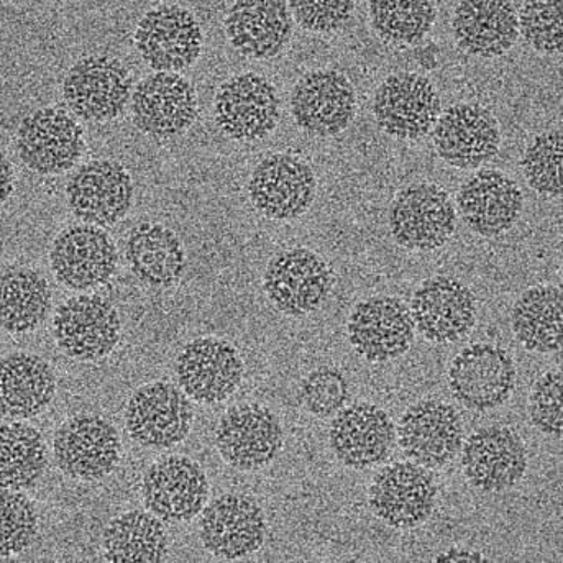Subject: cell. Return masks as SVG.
Instances as JSON below:
<instances>
[{
    "mask_svg": "<svg viewBox=\"0 0 563 563\" xmlns=\"http://www.w3.org/2000/svg\"><path fill=\"white\" fill-rule=\"evenodd\" d=\"M398 442L411 462L429 470L442 468L462 449V418L445 402L435 399L416 402L399 421Z\"/></svg>",
    "mask_w": 563,
    "mask_h": 563,
    "instance_id": "23",
    "label": "cell"
},
{
    "mask_svg": "<svg viewBox=\"0 0 563 563\" xmlns=\"http://www.w3.org/2000/svg\"><path fill=\"white\" fill-rule=\"evenodd\" d=\"M52 308L48 282L35 269L9 266L0 272V331L26 334L43 324Z\"/></svg>",
    "mask_w": 563,
    "mask_h": 563,
    "instance_id": "33",
    "label": "cell"
},
{
    "mask_svg": "<svg viewBox=\"0 0 563 563\" xmlns=\"http://www.w3.org/2000/svg\"><path fill=\"white\" fill-rule=\"evenodd\" d=\"M133 82L119 59L89 55L69 68L63 82V98L79 119L106 122L125 111Z\"/></svg>",
    "mask_w": 563,
    "mask_h": 563,
    "instance_id": "8",
    "label": "cell"
},
{
    "mask_svg": "<svg viewBox=\"0 0 563 563\" xmlns=\"http://www.w3.org/2000/svg\"><path fill=\"white\" fill-rule=\"evenodd\" d=\"M516 339L538 353H555L563 343V295L558 286H534L522 292L511 312Z\"/></svg>",
    "mask_w": 563,
    "mask_h": 563,
    "instance_id": "34",
    "label": "cell"
},
{
    "mask_svg": "<svg viewBox=\"0 0 563 563\" xmlns=\"http://www.w3.org/2000/svg\"><path fill=\"white\" fill-rule=\"evenodd\" d=\"M439 158L459 169H475L492 162L501 145L498 120L479 104H455L434 125Z\"/></svg>",
    "mask_w": 563,
    "mask_h": 563,
    "instance_id": "26",
    "label": "cell"
},
{
    "mask_svg": "<svg viewBox=\"0 0 563 563\" xmlns=\"http://www.w3.org/2000/svg\"><path fill=\"white\" fill-rule=\"evenodd\" d=\"M314 172L305 159L275 153L253 169L249 181L250 201L272 221H292L309 211L316 198Z\"/></svg>",
    "mask_w": 563,
    "mask_h": 563,
    "instance_id": "9",
    "label": "cell"
},
{
    "mask_svg": "<svg viewBox=\"0 0 563 563\" xmlns=\"http://www.w3.org/2000/svg\"><path fill=\"white\" fill-rule=\"evenodd\" d=\"M455 229V206L441 186L416 183L393 199L389 230L402 249L432 252L444 246Z\"/></svg>",
    "mask_w": 563,
    "mask_h": 563,
    "instance_id": "4",
    "label": "cell"
},
{
    "mask_svg": "<svg viewBox=\"0 0 563 563\" xmlns=\"http://www.w3.org/2000/svg\"><path fill=\"white\" fill-rule=\"evenodd\" d=\"M416 331L429 342L453 343L475 328L476 299L472 289L452 276H432L411 299Z\"/></svg>",
    "mask_w": 563,
    "mask_h": 563,
    "instance_id": "20",
    "label": "cell"
},
{
    "mask_svg": "<svg viewBox=\"0 0 563 563\" xmlns=\"http://www.w3.org/2000/svg\"><path fill=\"white\" fill-rule=\"evenodd\" d=\"M202 29L189 10L159 5L139 22L135 46L146 66L156 73H179L198 62L202 52Z\"/></svg>",
    "mask_w": 563,
    "mask_h": 563,
    "instance_id": "7",
    "label": "cell"
},
{
    "mask_svg": "<svg viewBox=\"0 0 563 563\" xmlns=\"http://www.w3.org/2000/svg\"><path fill=\"white\" fill-rule=\"evenodd\" d=\"M102 548L109 562L159 563L168 554V536L162 519L150 511L133 509L108 522Z\"/></svg>",
    "mask_w": 563,
    "mask_h": 563,
    "instance_id": "35",
    "label": "cell"
},
{
    "mask_svg": "<svg viewBox=\"0 0 563 563\" xmlns=\"http://www.w3.org/2000/svg\"><path fill=\"white\" fill-rule=\"evenodd\" d=\"M132 176L120 163L96 159L73 173L66 198L73 214L85 224L111 227L122 221L133 205Z\"/></svg>",
    "mask_w": 563,
    "mask_h": 563,
    "instance_id": "16",
    "label": "cell"
},
{
    "mask_svg": "<svg viewBox=\"0 0 563 563\" xmlns=\"http://www.w3.org/2000/svg\"><path fill=\"white\" fill-rule=\"evenodd\" d=\"M199 536L214 558L224 561L249 558L265 542V512L255 499L227 493L202 509Z\"/></svg>",
    "mask_w": 563,
    "mask_h": 563,
    "instance_id": "22",
    "label": "cell"
},
{
    "mask_svg": "<svg viewBox=\"0 0 563 563\" xmlns=\"http://www.w3.org/2000/svg\"><path fill=\"white\" fill-rule=\"evenodd\" d=\"M456 45L478 58H498L519 38L518 12L511 0H462L453 13Z\"/></svg>",
    "mask_w": 563,
    "mask_h": 563,
    "instance_id": "30",
    "label": "cell"
},
{
    "mask_svg": "<svg viewBox=\"0 0 563 563\" xmlns=\"http://www.w3.org/2000/svg\"><path fill=\"white\" fill-rule=\"evenodd\" d=\"M195 411L188 396L169 382H153L133 393L125 409L126 431L136 444L166 451L186 441Z\"/></svg>",
    "mask_w": 563,
    "mask_h": 563,
    "instance_id": "2",
    "label": "cell"
},
{
    "mask_svg": "<svg viewBox=\"0 0 563 563\" xmlns=\"http://www.w3.org/2000/svg\"><path fill=\"white\" fill-rule=\"evenodd\" d=\"M332 452L353 470L379 465L391 455L396 428L385 409L369 402L342 408L329 428Z\"/></svg>",
    "mask_w": 563,
    "mask_h": 563,
    "instance_id": "27",
    "label": "cell"
},
{
    "mask_svg": "<svg viewBox=\"0 0 563 563\" xmlns=\"http://www.w3.org/2000/svg\"><path fill=\"white\" fill-rule=\"evenodd\" d=\"M438 485L424 466L398 462L385 466L373 478L368 505L373 515L389 528L415 529L424 525L435 509Z\"/></svg>",
    "mask_w": 563,
    "mask_h": 563,
    "instance_id": "5",
    "label": "cell"
},
{
    "mask_svg": "<svg viewBox=\"0 0 563 563\" xmlns=\"http://www.w3.org/2000/svg\"><path fill=\"white\" fill-rule=\"evenodd\" d=\"M460 451L463 473L478 492H508L521 482L528 470L525 442L505 426L478 429Z\"/></svg>",
    "mask_w": 563,
    "mask_h": 563,
    "instance_id": "21",
    "label": "cell"
},
{
    "mask_svg": "<svg viewBox=\"0 0 563 563\" xmlns=\"http://www.w3.org/2000/svg\"><path fill=\"white\" fill-rule=\"evenodd\" d=\"M49 2H65V0H49Z\"/></svg>",
    "mask_w": 563,
    "mask_h": 563,
    "instance_id": "46",
    "label": "cell"
},
{
    "mask_svg": "<svg viewBox=\"0 0 563 563\" xmlns=\"http://www.w3.org/2000/svg\"><path fill=\"white\" fill-rule=\"evenodd\" d=\"M563 0H526L518 13L519 33L528 45L544 55L563 48Z\"/></svg>",
    "mask_w": 563,
    "mask_h": 563,
    "instance_id": "40",
    "label": "cell"
},
{
    "mask_svg": "<svg viewBox=\"0 0 563 563\" xmlns=\"http://www.w3.org/2000/svg\"><path fill=\"white\" fill-rule=\"evenodd\" d=\"M369 23L383 42L416 45L435 22L434 0H369Z\"/></svg>",
    "mask_w": 563,
    "mask_h": 563,
    "instance_id": "37",
    "label": "cell"
},
{
    "mask_svg": "<svg viewBox=\"0 0 563 563\" xmlns=\"http://www.w3.org/2000/svg\"><path fill=\"white\" fill-rule=\"evenodd\" d=\"M285 442L278 416L256 402L230 408L219 421L216 445L227 465L240 472L265 468Z\"/></svg>",
    "mask_w": 563,
    "mask_h": 563,
    "instance_id": "10",
    "label": "cell"
},
{
    "mask_svg": "<svg viewBox=\"0 0 563 563\" xmlns=\"http://www.w3.org/2000/svg\"><path fill=\"white\" fill-rule=\"evenodd\" d=\"M415 338L411 311L401 299L373 296L358 302L350 314V343L368 362L399 358L411 349Z\"/></svg>",
    "mask_w": 563,
    "mask_h": 563,
    "instance_id": "19",
    "label": "cell"
},
{
    "mask_svg": "<svg viewBox=\"0 0 563 563\" xmlns=\"http://www.w3.org/2000/svg\"><path fill=\"white\" fill-rule=\"evenodd\" d=\"M243 365L239 350L225 340H192L176 360V378L186 396L201 405L225 401L242 385Z\"/></svg>",
    "mask_w": 563,
    "mask_h": 563,
    "instance_id": "17",
    "label": "cell"
},
{
    "mask_svg": "<svg viewBox=\"0 0 563 563\" xmlns=\"http://www.w3.org/2000/svg\"><path fill=\"white\" fill-rule=\"evenodd\" d=\"M49 263L56 279L66 288L88 291L106 285L115 275L119 252L101 227L71 225L53 242Z\"/></svg>",
    "mask_w": 563,
    "mask_h": 563,
    "instance_id": "15",
    "label": "cell"
},
{
    "mask_svg": "<svg viewBox=\"0 0 563 563\" xmlns=\"http://www.w3.org/2000/svg\"><path fill=\"white\" fill-rule=\"evenodd\" d=\"M36 532L38 515L33 503L20 492L0 488V558L22 554Z\"/></svg>",
    "mask_w": 563,
    "mask_h": 563,
    "instance_id": "39",
    "label": "cell"
},
{
    "mask_svg": "<svg viewBox=\"0 0 563 563\" xmlns=\"http://www.w3.org/2000/svg\"><path fill=\"white\" fill-rule=\"evenodd\" d=\"M132 119L136 129L153 139H173L198 119V96L178 73H155L136 85Z\"/></svg>",
    "mask_w": 563,
    "mask_h": 563,
    "instance_id": "24",
    "label": "cell"
},
{
    "mask_svg": "<svg viewBox=\"0 0 563 563\" xmlns=\"http://www.w3.org/2000/svg\"><path fill=\"white\" fill-rule=\"evenodd\" d=\"M289 7L302 29L312 33H331L349 22L355 0H289Z\"/></svg>",
    "mask_w": 563,
    "mask_h": 563,
    "instance_id": "43",
    "label": "cell"
},
{
    "mask_svg": "<svg viewBox=\"0 0 563 563\" xmlns=\"http://www.w3.org/2000/svg\"><path fill=\"white\" fill-rule=\"evenodd\" d=\"M142 488L145 508L168 525L192 521L208 505V475L189 456L156 460L146 470Z\"/></svg>",
    "mask_w": 563,
    "mask_h": 563,
    "instance_id": "11",
    "label": "cell"
},
{
    "mask_svg": "<svg viewBox=\"0 0 563 563\" xmlns=\"http://www.w3.org/2000/svg\"><path fill=\"white\" fill-rule=\"evenodd\" d=\"M355 109V89L338 69L309 71L292 89V119L309 135H339L352 123Z\"/></svg>",
    "mask_w": 563,
    "mask_h": 563,
    "instance_id": "25",
    "label": "cell"
},
{
    "mask_svg": "<svg viewBox=\"0 0 563 563\" xmlns=\"http://www.w3.org/2000/svg\"><path fill=\"white\" fill-rule=\"evenodd\" d=\"M119 432L108 419L79 415L63 422L53 439L56 465L65 475L98 482L115 470L120 459Z\"/></svg>",
    "mask_w": 563,
    "mask_h": 563,
    "instance_id": "13",
    "label": "cell"
},
{
    "mask_svg": "<svg viewBox=\"0 0 563 563\" xmlns=\"http://www.w3.org/2000/svg\"><path fill=\"white\" fill-rule=\"evenodd\" d=\"M225 33L240 55L275 58L291 40V10L285 0H236L227 13Z\"/></svg>",
    "mask_w": 563,
    "mask_h": 563,
    "instance_id": "29",
    "label": "cell"
},
{
    "mask_svg": "<svg viewBox=\"0 0 563 563\" xmlns=\"http://www.w3.org/2000/svg\"><path fill=\"white\" fill-rule=\"evenodd\" d=\"M299 396L312 416L331 418L349 401L350 385L340 369L321 366L302 379Z\"/></svg>",
    "mask_w": 563,
    "mask_h": 563,
    "instance_id": "41",
    "label": "cell"
},
{
    "mask_svg": "<svg viewBox=\"0 0 563 563\" xmlns=\"http://www.w3.org/2000/svg\"><path fill=\"white\" fill-rule=\"evenodd\" d=\"M59 349L78 362H98L113 352L122 321L108 299L81 295L59 306L53 319Z\"/></svg>",
    "mask_w": 563,
    "mask_h": 563,
    "instance_id": "14",
    "label": "cell"
},
{
    "mask_svg": "<svg viewBox=\"0 0 563 563\" xmlns=\"http://www.w3.org/2000/svg\"><path fill=\"white\" fill-rule=\"evenodd\" d=\"M45 468V439L35 428L25 422L0 426V488H33Z\"/></svg>",
    "mask_w": 563,
    "mask_h": 563,
    "instance_id": "36",
    "label": "cell"
},
{
    "mask_svg": "<svg viewBox=\"0 0 563 563\" xmlns=\"http://www.w3.org/2000/svg\"><path fill=\"white\" fill-rule=\"evenodd\" d=\"M334 272L309 249H288L269 260L263 289L272 305L289 318L318 311L334 288Z\"/></svg>",
    "mask_w": 563,
    "mask_h": 563,
    "instance_id": "1",
    "label": "cell"
},
{
    "mask_svg": "<svg viewBox=\"0 0 563 563\" xmlns=\"http://www.w3.org/2000/svg\"><path fill=\"white\" fill-rule=\"evenodd\" d=\"M441 111L438 89L418 73L388 76L373 101L379 129L398 140H419L428 135Z\"/></svg>",
    "mask_w": 563,
    "mask_h": 563,
    "instance_id": "12",
    "label": "cell"
},
{
    "mask_svg": "<svg viewBox=\"0 0 563 563\" xmlns=\"http://www.w3.org/2000/svg\"><path fill=\"white\" fill-rule=\"evenodd\" d=\"M562 388V369H549L536 382L529 399L532 426L542 434L558 439L563 432Z\"/></svg>",
    "mask_w": 563,
    "mask_h": 563,
    "instance_id": "42",
    "label": "cell"
},
{
    "mask_svg": "<svg viewBox=\"0 0 563 563\" xmlns=\"http://www.w3.org/2000/svg\"><path fill=\"white\" fill-rule=\"evenodd\" d=\"M460 216L476 235L495 239L511 230L525 208V196L515 179L498 169H479L459 191Z\"/></svg>",
    "mask_w": 563,
    "mask_h": 563,
    "instance_id": "28",
    "label": "cell"
},
{
    "mask_svg": "<svg viewBox=\"0 0 563 563\" xmlns=\"http://www.w3.org/2000/svg\"><path fill=\"white\" fill-rule=\"evenodd\" d=\"M55 395V372L42 356L16 352L0 360V415L35 418L52 405Z\"/></svg>",
    "mask_w": 563,
    "mask_h": 563,
    "instance_id": "31",
    "label": "cell"
},
{
    "mask_svg": "<svg viewBox=\"0 0 563 563\" xmlns=\"http://www.w3.org/2000/svg\"><path fill=\"white\" fill-rule=\"evenodd\" d=\"M460 561H470V562H479L483 561L482 555L472 554V552H463V551H449L445 554L439 555L435 559V562H460Z\"/></svg>",
    "mask_w": 563,
    "mask_h": 563,
    "instance_id": "45",
    "label": "cell"
},
{
    "mask_svg": "<svg viewBox=\"0 0 563 563\" xmlns=\"http://www.w3.org/2000/svg\"><path fill=\"white\" fill-rule=\"evenodd\" d=\"M125 256L133 275L152 288H172L181 282L188 265L179 236L155 222H142L132 229Z\"/></svg>",
    "mask_w": 563,
    "mask_h": 563,
    "instance_id": "32",
    "label": "cell"
},
{
    "mask_svg": "<svg viewBox=\"0 0 563 563\" xmlns=\"http://www.w3.org/2000/svg\"><path fill=\"white\" fill-rule=\"evenodd\" d=\"M562 163V132L551 130L534 136L529 143L521 166L526 181L536 192L548 198H559L563 191Z\"/></svg>",
    "mask_w": 563,
    "mask_h": 563,
    "instance_id": "38",
    "label": "cell"
},
{
    "mask_svg": "<svg viewBox=\"0 0 563 563\" xmlns=\"http://www.w3.org/2000/svg\"><path fill=\"white\" fill-rule=\"evenodd\" d=\"M515 360L501 346L475 343L456 353L449 368V388L453 398L472 411L499 408L516 388Z\"/></svg>",
    "mask_w": 563,
    "mask_h": 563,
    "instance_id": "3",
    "label": "cell"
},
{
    "mask_svg": "<svg viewBox=\"0 0 563 563\" xmlns=\"http://www.w3.org/2000/svg\"><path fill=\"white\" fill-rule=\"evenodd\" d=\"M13 192V168L7 156L0 152V206L10 198Z\"/></svg>",
    "mask_w": 563,
    "mask_h": 563,
    "instance_id": "44",
    "label": "cell"
},
{
    "mask_svg": "<svg viewBox=\"0 0 563 563\" xmlns=\"http://www.w3.org/2000/svg\"><path fill=\"white\" fill-rule=\"evenodd\" d=\"M216 120L222 132L239 142L268 136L279 122V98L275 86L255 73L233 76L219 89Z\"/></svg>",
    "mask_w": 563,
    "mask_h": 563,
    "instance_id": "18",
    "label": "cell"
},
{
    "mask_svg": "<svg viewBox=\"0 0 563 563\" xmlns=\"http://www.w3.org/2000/svg\"><path fill=\"white\" fill-rule=\"evenodd\" d=\"M85 152V132L63 109L43 108L20 122L16 153L26 168L43 176L69 172Z\"/></svg>",
    "mask_w": 563,
    "mask_h": 563,
    "instance_id": "6",
    "label": "cell"
}]
</instances>
